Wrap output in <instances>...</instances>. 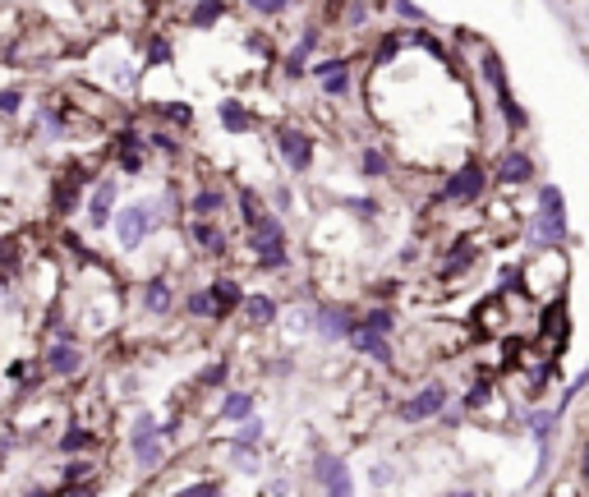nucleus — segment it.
<instances>
[{
	"instance_id": "f257e3e1",
	"label": "nucleus",
	"mask_w": 589,
	"mask_h": 497,
	"mask_svg": "<svg viewBox=\"0 0 589 497\" xmlns=\"http://www.w3.org/2000/svg\"><path fill=\"white\" fill-rule=\"evenodd\" d=\"M566 235V203L557 184L539 189V226H534V244H557Z\"/></svg>"
},
{
	"instance_id": "f03ea898",
	"label": "nucleus",
	"mask_w": 589,
	"mask_h": 497,
	"mask_svg": "<svg viewBox=\"0 0 589 497\" xmlns=\"http://www.w3.org/2000/svg\"><path fill=\"white\" fill-rule=\"evenodd\" d=\"M240 304H245V295H240L235 281H212L207 291H198V295L189 300V309L203 313V318H226V313L240 309Z\"/></svg>"
},
{
	"instance_id": "7ed1b4c3",
	"label": "nucleus",
	"mask_w": 589,
	"mask_h": 497,
	"mask_svg": "<svg viewBox=\"0 0 589 497\" xmlns=\"http://www.w3.org/2000/svg\"><path fill=\"white\" fill-rule=\"evenodd\" d=\"M249 244L258 249L263 267H281V263H285V231H281L276 217H258V222L249 226Z\"/></svg>"
},
{
	"instance_id": "20e7f679",
	"label": "nucleus",
	"mask_w": 589,
	"mask_h": 497,
	"mask_svg": "<svg viewBox=\"0 0 589 497\" xmlns=\"http://www.w3.org/2000/svg\"><path fill=\"white\" fill-rule=\"evenodd\" d=\"M153 207H147V203H129L125 212H120V217H115V235H120V244L125 249H138L143 240H147V231H153Z\"/></svg>"
},
{
	"instance_id": "39448f33",
	"label": "nucleus",
	"mask_w": 589,
	"mask_h": 497,
	"mask_svg": "<svg viewBox=\"0 0 589 497\" xmlns=\"http://www.w3.org/2000/svg\"><path fill=\"white\" fill-rule=\"evenodd\" d=\"M442 405H447V387H442V383H424L410 401H401V419L419 423V419H433Z\"/></svg>"
},
{
	"instance_id": "423d86ee",
	"label": "nucleus",
	"mask_w": 589,
	"mask_h": 497,
	"mask_svg": "<svg viewBox=\"0 0 589 497\" xmlns=\"http://www.w3.org/2000/svg\"><path fill=\"white\" fill-rule=\"evenodd\" d=\"M276 153L290 162V171H309L314 166V138L304 129H276Z\"/></svg>"
},
{
	"instance_id": "0eeeda50",
	"label": "nucleus",
	"mask_w": 589,
	"mask_h": 497,
	"mask_svg": "<svg viewBox=\"0 0 589 497\" xmlns=\"http://www.w3.org/2000/svg\"><path fill=\"white\" fill-rule=\"evenodd\" d=\"M484 79H488V84L497 88V102H502L506 120H511L515 129H521V124H525V111L511 102V88H506V69H502V60H497V55H484Z\"/></svg>"
},
{
	"instance_id": "6e6552de",
	"label": "nucleus",
	"mask_w": 589,
	"mask_h": 497,
	"mask_svg": "<svg viewBox=\"0 0 589 497\" xmlns=\"http://www.w3.org/2000/svg\"><path fill=\"white\" fill-rule=\"evenodd\" d=\"M314 474H318V483L327 488V497H354L350 470H345L336 456H318V461H314Z\"/></svg>"
},
{
	"instance_id": "1a4fd4ad",
	"label": "nucleus",
	"mask_w": 589,
	"mask_h": 497,
	"mask_svg": "<svg viewBox=\"0 0 589 497\" xmlns=\"http://www.w3.org/2000/svg\"><path fill=\"white\" fill-rule=\"evenodd\" d=\"M484 180H488V175H484V166L465 162V166L447 180V198H452V203H474V198L484 194Z\"/></svg>"
},
{
	"instance_id": "9d476101",
	"label": "nucleus",
	"mask_w": 589,
	"mask_h": 497,
	"mask_svg": "<svg viewBox=\"0 0 589 497\" xmlns=\"http://www.w3.org/2000/svg\"><path fill=\"white\" fill-rule=\"evenodd\" d=\"M79 364H84V354L74 350L69 341H60V345H51V350H46V369H51L55 378H69V373H79Z\"/></svg>"
},
{
	"instance_id": "9b49d317",
	"label": "nucleus",
	"mask_w": 589,
	"mask_h": 497,
	"mask_svg": "<svg viewBox=\"0 0 589 497\" xmlns=\"http://www.w3.org/2000/svg\"><path fill=\"white\" fill-rule=\"evenodd\" d=\"M534 175V162L525 157V153H502L497 157V180H506V184H525Z\"/></svg>"
},
{
	"instance_id": "f8f14e48",
	"label": "nucleus",
	"mask_w": 589,
	"mask_h": 497,
	"mask_svg": "<svg viewBox=\"0 0 589 497\" xmlns=\"http://www.w3.org/2000/svg\"><path fill=\"white\" fill-rule=\"evenodd\" d=\"M111 207H115V184L102 180V184L93 189V198H88V222H93V231L111 222Z\"/></svg>"
},
{
	"instance_id": "ddd939ff",
	"label": "nucleus",
	"mask_w": 589,
	"mask_h": 497,
	"mask_svg": "<svg viewBox=\"0 0 589 497\" xmlns=\"http://www.w3.org/2000/svg\"><path fill=\"white\" fill-rule=\"evenodd\" d=\"M157 438H166V433H157V423L143 414V419H138V433H134V456H138L143 465L157 461Z\"/></svg>"
},
{
	"instance_id": "4468645a",
	"label": "nucleus",
	"mask_w": 589,
	"mask_h": 497,
	"mask_svg": "<svg viewBox=\"0 0 589 497\" xmlns=\"http://www.w3.org/2000/svg\"><path fill=\"white\" fill-rule=\"evenodd\" d=\"M350 345H354V350H368V354H374V360H383V364L392 360V345H387V336H378V332H368L364 323H359V327L350 332Z\"/></svg>"
},
{
	"instance_id": "2eb2a0df",
	"label": "nucleus",
	"mask_w": 589,
	"mask_h": 497,
	"mask_svg": "<svg viewBox=\"0 0 589 497\" xmlns=\"http://www.w3.org/2000/svg\"><path fill=\"white\" fill-rule=\"evenodd\" d=\"M240 313H245V323H249V327H267V323H276V304H272V300H263V295H245Z\"/></svg>"
},
{
	"instance_id": "dca6fc26",
	"label": "nucleus",
	"mask_w": 589,
	"mask_h": 497,
	"mask_svg": "<svg viewBox=\"0 0 589 497\" xmlns=\"http://www.w3.org/2000/svg\"><path fill=\"white\" fill-rule=\"evenodd\" d=\"M143 300H147V309H153V313H166V309L175 304L171 281H166V276H153V281H147V291H143Z\"/></svg>"
},
{
	"instance_id": "f3484780",
	"label": "nucleus",
	"mask_w": 589,
	"mask_h": 497,
	"mask_svg": "<svg viewBox=\"0 0 589 497\" xmlns=\"http://www.w3.org/2000/svg\"><path fill=\"white\" fill-rule=\"evenodd\" d=\"M314 75L323 79V88H327V93H345V88H350V79H345V60H327V65H314Z\"/></svg>"
},
{
	"instance_id": "a211bd4d",
	"label": "nucleus",
	"mask_w": 589,
	"mask_h": 497,
	"mask_svg": "<svg viewBox=\"0 0 589 497\" xmlns=\"http://www.w3.org/2000/svg\"><path fill=\"white\" fill-rule=\"evenodd\" d=\"M318 332L323 336H345L354 332V323H345V309H318Z\"/></svg>"
},
{
	"instance_id": "6ab92c4d",
	"label": "nucleus",
	"mask_w": 589,
	"mask_h": 497,
	"mask_svg": "<svg viewBox=\"0 0 589 497\" xmlns=\"http://www.w3.org/2000/svg\"><path fill=\"white\" fill-rule=\"evenodd\" d=\"M194 244L203 253H226V235H221L212 222H194Z\"/></svg>"
},
{
	"instance_id": "aec40b11",
	"label": "nucleus",
	"mask_w": 589,
	"mask_h": 497,
	"mask_svg": "<svg viewBox=\"0 0 589 497\" xmlns=\"http://www.w3.org/2000/svg\"><path fill=\"white\" fill-rule=\"evenodd\" d=\"M120 166H125L129 175H138V171H143V148H138V134H125V138H120Z\"/></svg>"
},
{
	"instance_id": "412c9836",
	"label": "nucleus",
	"mask_w": 589,
	"mask_h": 497,
	"mask_svg": "<svg viewBox=\"0 0 589 497\" xmlns=\"http://www.w3.org/2000/svg\"><path fill=\"white\" fill-rule=\"evenodd\" d=\"M74 203H79V171H69L60 180V189H55V207L60 212H74Z\"/></svg>"
},
{
	"instance_id": "4be33fe9",
	"label": "nucleus",
	"mask_w": 589,
	"mask_h": 497,
	"mask_svg": "<svg viewBox=\"0 0 589 497\" xmlns=\"http://www.w3.org/2000/svg\"><path fill=\"white\" fill-rule=\"evenodd\" d=\"M194 212H198V222L216 217V212H221V194H216V189H198V194H194Z\"/></svg>"
},
{
	"instance_id": "5701e85b",
	"label": "nucleus",
	"mask_w": 589,
	"mask_h": 497,
	"mask_svg": "<svg viewBox=\"0 0 589 497\" xmlns=\"http://www.w3.org/2000/svg\"><path fill=\"white\" fill-rule=\"evenodd\" d=\"M221 124H226L231 134H240V129H249V111L235 106V102H221Z\"/></svg>"
},
{
	"instance_id": "b1692460",
	"label": "nucleus",
	"mask_w": 589,
	"mask_h": 497,
	"mask_svg": "<svg viewBox=\"0 0 589 497\" xmlns=\"http://www.w3.org/2000/svg\"><path fill=\"white\" fill-rule=\"evenodd\" d=\"M221 414H226V419H249V414H254V396H245V392L226 396V405H221Z\"/></svg>"
},
{
	"instance_id": "393cba45",
	"label": "nucleus",
	"mask_w": 589,
	"mask_h": 497,
	"mask_svg": "<svg viewBox=\"0 0 589 497\" xmlns=\"http://www.w3.org/2000/svg\"><path fill=\"white\" fill-rule=\"evenodd\" d=\"M470 263H474V249H470V244H456V253H447V263H442V272L452 276V272H461V267H470Z\"/></svg>"
},
{
	"instance_id": "a878e982",
	"label": "nucleus",
	"mask_w": 589,
	"mask_h": 497,
	"mask_svg": "<svg viewBox=\"0 0 589 497\" xmlns=\"http://www.w3.org/2000/svg\"><path fill=\"white\" fill-rule=\"evenodd\" d=\"M221 15H226V10H221V0H207V5H198V10H194V24H198V28H212Z\"/></svg>"
},
{
	"instance_id": "bb28decb",
	"label": "nucleus",
	"mask_w": 589,
	"mask_h": 497,
	"mask_svg": "<svg viewBox=\"0 0 589 497\" xmlns=\"http://www.w3.org/2000/svg\"><path fill=\"white\" fill-rule=\"evenodd\" d=\"M364 327L378 332V336H387V332H392V313H387V309H374V313L364 318Z\"/></svg>"
},
{
	"instance_id": "cd10ccee",
	"label": "nucleus",
	"mask_w": 589,
	"mask_h": 497,
	"mask_svg": "<svg viewBox=\"0 0 589 497\" xmlns=\"http://www.w3.org/2000/svg\"><path fill=\"white\" fill-rule=\"evenodd\" d=\"M240 207H245V226H254V222H258V217H267V212H263V207H258V198H254V194H249V189H245V194H240Z\"/></svg>"
},
{
	"instance_id": "c85d7f7f",
	"label": "nucleus",
	"mask_w": 589,
	"mask_h": 497,
	"mask_svg": "<svg viewBox=\"0 0 589 497\" xmlns=\"http://www.w3.org/2000/svg\"><path fill=\"white\" fill-rule=\"evenodd\" d=\"M544 336H548V341H562V304L548 309V318H544Z\"/></svg>"
},
{
	"instance_id": "c756f323",
	"label": "nucleus",
	"mask_w": 589,
	"mask_h": 497,
	"mask_svg": "<svg viewBox=\"0 0 589 497\" xmlns=\"http://www.w3.org/2000/svg\"><path fill=\"white\" fill-rule=\"evenodd\" d=\"M530 433H534L539 442H548V433H553V414H534V419H530Z\"/></svg>"
},
{
	"instance_id": "7c9ffc66",
	"label": "nucleus",
	"mask_w": 589,
	"mask_h": 497,
	"mask_svg": "<svg viewBox=\"0 0 589 497\" xmlns=\"http://www.w3.org/2000/svg\"><path fill=\"white\" fill-rule=\"evenodd\" d=\"M84 447H93V433H88V429H74V433L65 438V452H84Z\"/></svg>"
},
{
	"instance_id": "2f4dec72",
	"label": "nucleus",
	"mask_w": 589,
	"mask_h": 497,
	"mask_svg": "<svg viewBox=\"0 0 589 497\" xmlns=\"http://www.w3.org/2000/svg\"><path fill=\"white\" fill-rule=\"evenodd\" d=\"M19 253H24V244H19L15 235H10V240H0V263H5V267L19 263Z\"/></svg>"
},
{
	"instance_id": "473e14b6",
	"label": "nucleus",
	"mask_w": 589,
	"mask_h": 497,
	"mask_svg": "<svg viewBox=\"0 0 589 497\" xmlns=\"http://www.w3.org/2000/svg\"><path fill=\"white\" fill-rule=\"evenodd\" d=\"M387 171V157L383 153H364V175H383Z\"/></svg>"
},
{
	"instance_id": "72a5a7b5",
	"label": "nucleus",
	"mask_w": 589,
	"mask_h": 497,
	"mask_svg": "<svg viewBox=\"0 0 589 497\" xmlns=\"http://www.w3.org/2000/svg\"><path fill=\"white\" fill-rule=\"evenodd\" d=\"M19 102H24V93L5 88V93H0V115H15V111H19Z\"/></svg>"
},
{
	"instance_id": "f704fd0d",
	"label": "nucleus",
	"mask_w": 589,
	"mask_h": 497,
	"mask_svg": "<svg viewBox=\"0 0 589 497\" xmlns=\"http://www.w3.org/2000/svg\"><path fill=\"white\" fill-rule=\"evenodd\" d=\"M175 497H221V492H216L212 483H194V488H180Z\"/></svg>"
},
{
	"instance_id": "c9c22d12",
	"label": "nucleus",
	"mask_w": 589,
	"mask_h": 497,
	"mask_svg": "<svg viewBox=\"0 0 589 497\" xmlns=\"http://www.w3.org/2000/svg\"><path fill=\"white\" fill-rule=\"evenodd\" d=\"M249 5H254L258 15H281V10H285V0H249Z\"/></svg>"
},
{
	"instance_id": "e433bc0d",
	"label": "nucleus",
	"mask_w": 589,
	"mask_h": 497,
	"mask_svg": "<svg viewBox=\"0 0 589 497\" xmlns=\"http://www.w3.org/2000/svg\"><path fill=\"white\" fill-rule=\"evenodd\" d=\"M258 433H263V429H258V423H245V429L235 433V442H245V447H254V442H258Z\"/></svg>"
},
{
	"instance_id": "4c0bfd02",
	"label": "nucleus",
	"mask_w": 589,
	"mask_h": 497,
	"mask_svg": "<svg viewBox=\"0 0 589 497\" xmlns=\"http://www.w3.org/2000/svg\"><path fill=\"white\" fill-rule=\"evenodd\" d=\"M153 148H157V153H175V144H171L166 134H153Z\"/></svg>"
},
{
	"instance_id": "58836bf2",
	"label": "nucleus",
	"mask_w": 589,
	"mask_h": 497,
	"mask_svg": "<svg viewBox=\"0 0 589 497\" xmlns=\"http://www.w3.org/2000/svg\"><path fill=\"white\" fill-rule=\"evenodd\" d=\"M221 378H226V364H212V369L203 373V383H221Z\"/></svg>"
},
{
	"instance_id": "ea45409f",
	"label": "nucleus",
	"mask_w": 589,
	"mask_h": 497,
	"mask_svg": "<svg viewBox=\"0 0 589 497\" xmlns=\"http://www.w3.org/2000/svg\"><path fill=\"white\" fill-rule=\"evenodd\" d=\"M452 497H470V492H452Z\"/></svg>"
},
{
	"instance_id": "a19ab883",
	"label": "nucleus",
	"mask_w": 589,
	"mask_h": 497,
	"mask_svg": "<svg viewBox=\"0 0 589 497\" xmlns=\"http://www.w3.org/2000/svg\"><path fill=\"white\" fill-rule=\"evenodd\" d=\"M584 474H589V456H584Z\"/></svg>"
}]
</instances>
